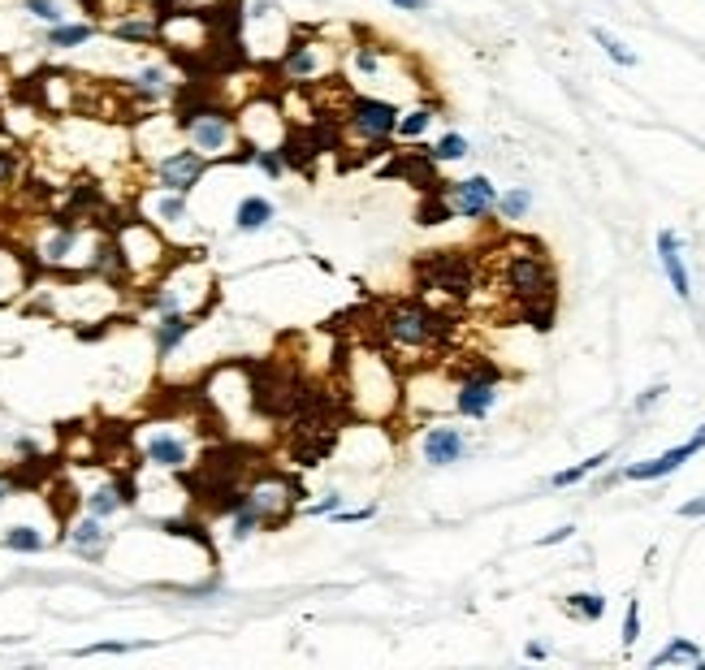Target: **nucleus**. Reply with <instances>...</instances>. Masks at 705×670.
<instances>
[{
    "label": "nucleus",
    "instance_id": "obj_1",
    "mask_svg": "<svg viewBox=\"0 0 705 670\" xmlns=\"http://www.w3.org/2000/svg\"><path fill=\"white\" fill-rule=\"evenodd\" d=\"M337 390H342V402H346V415L381 424V420H390V415L399 411V402H403V376L394 368L390 351L360 346V351L346 355Z\"/></svg>",
    "mask_w": 705,
    "mask_h": 670
},
{
    "label": "nucleus",
    "instance_id": "obj_2",
    "mask_svg": "<svg viewBox=\"0 0 705 670\" xmlns=\"http://www.w3.org/2000/svg\"><path fill=\"white\" fill-rule=\"evenodd\" d=\"M376 334L394 355H424V351H441L455 337V320L420 299H399L376 316Z\"/></svg>",
    "mask_w": 705,
    "mask_h": 670
},
{
    "label": "nucleus",
    "instance_id": "obj_3",
    "mask_svg": "<svg viewBox=\"0 0 705 670\" xmlns=\"http://www.w3.org/2000/svg\"><path fill=\"white\" fill-rule=\"evenodd\" d=\"M100 234L104 230L96 221H78L69 212H52L31 242V264L48 268V272H87Z\"/></svg>",
    "mask_w": 705,
    "mask_h": 670
},
{
    "label": "nucleus",
    "instance_id": "obj_4",
    "mask_svg": "<svg viewBox=\"0 0 705 670\" xmlns=\"http://www.w3.org/2000/svg\"><path fill=\"white\" fill-rule=\"evenodd\" d=\"M217 299V281H212V272L200 264V260H173V264L156 277V281H147V290L139 295V303L147 307V311H156V316H165V311H186V316H200L208 311Z\"/></svg>",
    "mask_w": 705,
    "mask_h": 670
},
{
    "label": "nucleus",
    "instance_id": "obj_5",
    "mask_svg": "<svg viewBox=\"0 0 705 670\" xmlns=\"http://www.w3.org/2000/svg\"><path fill=\"white\" fill-rule=\"evenodd\" d=\"M113 238H117V247H122L131 286H135V281H156V277L173 264V247L165 242L161 225H152V221H143V217L117 221V225H113Z\"/></svg>",
    "mask_w": 705,
    "mask_h": 670
},
{
    "label": "nucleus",
    "instance_id": "obj_6",
    "mask_svg": "<svg viewBox=\"0 0 705 670\" xmlns=\"http://www.w3.org/2000/svg\"><path fill=\"white\" fill-rule=\"evenodd\" d=\"M247 376H251V402H256V415L265 420H290L303 402V381L299 368L290 364H277V359H265V364H247Z\"/></svg>",
    "mask_w": 705,
    "mask_h": 670
},
{
    "label": "nucleus",
    "instance_id": "obj_7",
    "mask_svg": "<svg viewBox=\"0 0 705 670\" xmlns=\"http://www.w3.org/2000/svg\"><path fill=\"white\" fill-rule=\"evenodd\" d=\"M303 485L290 476V471H277V468H256L242 485V502L256 510L260 528H281L295 510L303 506Z\"/></svg>",
    "mask_w": 705,
    "mask_h": 670
},
{
    "label": "nucleus",
    "instance_id": "obj_8",
    "mask_svg": "<svg viewBox=\"0 0 705 670\" xmlns=\"http://www.w3.org/2000/svg\"><path fill=\"white\" fill-rule=\"evenodd\" d=\"M342 130L368 156H381V152H390V138L399 130V108L381 96H351L342 104Z\"/></svg>",
    "mask_w": 705,
    "mask_h": 670
},
{
    "label": "nucleus",
    "instance_id": "obj_9",
    "mask_svg": "<svg viewBox=\"0 0 705 670\" xmlns=\"http://www.w3.org/2000/svg\"><path fill=\"white\" fill-rule=\"evenodd\" d=\"M503 277H506V290L515 295V303H537V299H558V281H554V268L545 260L537 242H519L511 247L503 264Z\"/></svg>",
    "mask_w": 705,
    "mask_h": 670
},
{
    "label": "nucleus",
    "instance_id": "obj_10",
    "mask_svg": "<svg viewBox=\"0 0 705 670\" xmlns=\"http://www.w3.org/2000/svg\"><path fill=\"white\" fill-rule=\"evenodd\" d=\"M337 66V52L329 43H321V39H312V35H290L286 43H281V52H277V78L286 83V87H312L316 78H325V74H334Z\"/></svg>",
    "mask_w": 705,
    "mask_h": 670
},
{
    "label": "nucleus",
    "instance_id": "obj_11",
    "mask_svg": "<svg viewBox=\"0 0 705 670\" xmlns=\"http://www.w3.org/2000/svg\"><path fill=\"white\" fill-rule=\"evenodd\" d=\"M416 281L424 295H446V299H471L476 290V264L463 251H429L416 264Z\"/></svg>",
    "mask_w": 705,
    "mask_h": 670
},
{
    "label": "nucleus",
    "instance_id": "obj_12",
    "mask_svg": "<svg viewBox=\"0 0 705 670\" xmlns=\"http://www.w3.org/2000/svg\"><path fill=\"white\" fill-rule=\"evenodd\" d=\"M234 122H238V143H251V147H281V138L290 130L286 108L273 96H251L234 113Z\"/></svg>",
    "mask_w": 705,
    "mask_h": 670
},
{
    "label": "nucleus",
    "instance_id": "obj_13",
    "mask_svg": "<svg viewBox=\"0 0 705 670\" xmlns=\"http://www.w3.org/2000/svg\"><path fill=\"white\" fill-rule=\"evenodd\" d=\"M156 186L161 191H173V195H191L195 186L203 182V173H208V156L203 152H195L191 143L186 147H173V152H165L161 161H156Z\"/></svg>",
    "mask_w": 705,
    "mask_h": 670
},
{
    "label": "nucleus",
    "instance_id": "obj_14",
    "mask_svg": "<svg viewBox=\"0 0 705 670\" xmlns=\"http://www.w3.org/2000/svg\"><path fill=\"white\" fill-rule=\"evenodd\" d=\"M139 454L147 468H161V471H186L191 468V441L182 433H173L165 424H147L139 433Z\"/></svg>",
    "mask_w": 705,
    "mask_h": 670
},
{
    "label": "nucleus",
    "instance_id": "obj_15",
    "mask_svg": "<svg viewBox=\"0 0 705 670\" xmlns=\"http://www.w3.org/2000/svg\"><path fill=\"white\" fill-rule=\"evenodd\" d=\"M441 195L450 203V212L455 217H468V221H480V217H489L494 212V203H498V186L489 182V177H463V182H441Z\"/></svg>",
    "mask_w": 705,
    "mask_h": 670
},
{
    "label": "nucleus",
    "instance_id": "obj_16",
    "mask_svg": "<svg viewBox=\"0 0 705 670\" xmlns=\"http://www.w3.org/2000/svg\"><path fill=\"white\" fill-rule=\"evenodd\" d=\"M498 402V368H471L468 381L455 394V411L468 420H485Z\"/></svg>",
    "mask_w": 705,
    "mask_h": 670
},
{
    "label": "nucleus",
    "instance_id": "obj_17",
    "mask_svg": "<svg viewBox=\"0 0 705 670\" xmlns=\"http://www.w3.org/2000/svg\"><path fill=\"white\" fill-rule=\"evenodd\" d=\"M705 450V424L697 429V433L688 437L684 445H675V450H667V454H658V459H645V463H632V468L619 471V480H662V476H671V471H679L693 454H701Z\"/></svg>",
    "mask_w": 705,
    "mask_h": 670
},
{
    "label": "nucleus",
    "instance_id": "obj_18",
    "mask_svg": "<svg viewBox=\"0 0 705 670\" xmlns=\"http://www.w3.org/2000/svg\"><path fill=\"white\" fill-rule=\"evenodd\" d=\"M337 445V429H286V459L299 468H321Z\"/></svg>",
    "mask_w": 705,
    "mask_h": 670
},
{
    "label": "nucleus",
    "instance_id": "obj_19",
    "mask_svg": "<svg viewBox=\"0 0 705 670\" xmlns=\"http://www.w3.org/2000/svg\"><path fill=\"white\" fill-rule=\"evenodd\" d=\"M66 540H69V549L78 554V558H87V563H100L104 558V549H108V540H113V532L104 528V519L100 515H78L74 524L66 528Z\"/></svg>",
    "mask_w": 705,
    "mask_h": 670
},
{
    "label": "nucleus",
    "instance_id": "obj_20",
    "mask_svg": "<svg viewBox=\"0 0 705 670\" xmlns=\"http://www.w3.org/2000/svg\"><path fill=\"white\" fill-rule=\"evenodd\" d=\"M420 454H424L429 468H450V463H459L468 454V437L459 429H450V424H433L429 433L420 437Z\"/></svg>",
    "mask_w": 705,
    "mask_h": 670
},
{
    "label": "nucleus",
    "instance_id": "obj_21",
    "mask_svg": "<svg viewBox=\"0 0 705 670\" xmlns=\"http://www.w3.org/2000/svg\"><path fill=\"white\" fill-rule=\"evenodd\" d=\"M31 272H35V264L27 251L0 242V303H13L18 295H27V290H31Z\"/></svg>",
    "mask_w": 705,
    "mask_h": 670
},
{
    "label": "nucleus",
    "instance_id": "obj_22",
    "mask_svg": "<svg viewBox=\"0 0 705 670\" xmlns=\"http://www.w3.org/2000/svg\"><path fill=\"white\" fill-rule=\"evenodd\" d=\"M87 510L91 515H100V519H113V515H122L126 506L135 502V485L126 480V476H117V480H104V485H96L87 498Z\"/></svg>",
    "mask_w": 705,
    "mask_h": 670
},
{
    "label": "nucleus",
    "instance_id": "obj_23",
    "mask_svg": "<svg viewBox=\"0 0 705 670\" xmlns=\"http://www.w3.org/2000/svg\"><path fill=\"white\" fill-rule=\"evenodd\" d=\"M385 173H390V177H407V182H411V186H420L424 195L441 186V177H437V161L429 156V152H399V156H394V165L385 169Z\"/></svg>",
    "mask_w": 705,
    "mask_h": 670
},
{
    "label": "nucleus",
    "instance_id": "obj_24",
    "mask_svg": "<svg viewBox=\"0 0 705 670\" xmlns=\"http://www.w3.org/2000/svg\"><path fill=\"white\" fill-rule=\"evenodd\" d=\"M658 260H662V272H667L675 295H679V299H693V281H688L684 247H679V234H675V230H662V234H658Z\"/></svg>",
    "mask_w": 705,
    "mask_h": 670
},
{
    "label": "nucleus",
    "instance_id": "obj_25",
    "mask_svg": "<svg viewBox=\"0 0 705 670\" xmlns=\"http://www.w3.org/2000/svg\"><path fill=\"white\" fill-rule=\"evenodd\" d=\"M173 91H178V83H173V74H169L165 66H147L131 78V96L143 104H161V100H169Z\"/></svg>",
    "mask_w": 705,
    "mask_h": 670
},
{
    "label": "nucleus",
    "instance_id": "obj_26",
    "mask_svg": "<svg viewBox=\"0 0 705 670\" xmlns=\"http://www.w3.org/2000/svg\"><path fill=\"white\" fill-rule=\"evenodd\" d=\"M191 334H195V316H186V311H165V316H156V329H152L161 355H173Z\"/></svg>",
    "mask_w": 705,
    "mask_h": 670
},
{
    "label": "nucleus",
    "instance_id": "obj_27",
    "mask_svg": "<svg viewBox=\"0 0 705 670\" xmlns=\"http://www.w3.org/2000/svg\"><path fill=\"white\" fill-rule=\"evenodd\" d=\"M48 540H52V536L44 532L39 524H9V528L0 532V545L13 549V554H44Z\"/></svg>",
    "mask_w": 705,
    "mask_h": 670
},
{
    "label": "nucleus",
    "instance_id": "obj_28",
    "mask_svg": "<svg viewBox=\"0 0 705 670\" xmlns=\"http://www.w3.org/2000/svg\"><path fill=\"white\" fill-rule=\"evenodd\" d=\"M273 221V203L265 195H247V200L238 203L234 212V230L238 234H256V230H265Z\"/></svg>",
    "mask_w": 705,
    "mask_h": 670
},
{
    "label": "nucleus",
    "instance_id": "obj_29",
    "mask_svg": "<svg viewBox=\"0 0 705 670\" xmlns=\"http://www.w3.org/2000/svg\"><path fill=\"white\" fill-rule=\"evenodd\" d=\"M147 217H152V225H182V221H186V195L156 191V195L147 200Z\"/></svg>",
    "mask_w": 705,
    "mask_h": 670
},
{
    "label": "nucleus",
    "instance_id": "obj_30",
    "mask_svg": "<svg viewBox=\"0 0 705 670\" xmlns=\"http://www.w3.org/2000/svg\"><path fill=\"white\" fill-rule=\"evenodd\" d=\"M113 39H126V43H156L161 39V22L156 18H126V22H113Z\"/></svg>",
    "mask_w": 705,
    "mask_h": 670
},
{
    "label": "nucleus",
    "instance_id": "obj_31",
    "mask_svg": "<svg viewBox=\"0 0 705 670\" xmlns=\"http://www.w3.org/2000/svg\"><path fill=\"white\" fill-rule=\"evenodd\" d=\"M91 35H96L91 22H57L48 27V48H83Z\"/></svg>",
    "mask_w": 705,
    "mask_h": 670
},
{
    "label": "nucleus",
    "instance_id": "obj_32",
    "mask_svg": "<svg viewBox=\"0 0 705 670\" xmlns=\"http://www.w3.org/2000/svg\"><path fill=\"white\" fill-rule=\"evenodd\" d=\"M671 662H688V666H705V658H701V649L693 644V640H671L662 653H654V662L649 666L658 670V666H671Z\"/></svg>",
    "mask_w": 705,
    "mask_h": 670
},
{
    "label": "nucleus",
    "instance_id": "obj_33",
    "mask_svg": "<svg viewBox=\"0 0 705 670\" xmlns=\"http://www.w3.org/2000/svg\"><path fill=\"white\" fill-rule=\"evenodd\" d=\"M563 610H567L571 619H584V623H598L606 614V597L602 593H571L567 602H563Z\"/></svg>",
    "mask_w": 705,
    "mask_h": 670
},
{
    "label": "nucleus",
    "instance_id": "obj_34",
    "mask_svg": "<svg viewBox=\"0 0 705 670\" xmlns=\"http://www.w3.org/2000/svg\"><path fill=\"white\" fill-rule=\"evenodd\" d=\"M226 519H230V545H242L247 536L260 532V519H256V510L247 502H238L234 510H226Z\"/></svg>",
    "mask_w": 705,
    "mask_h": 670
},
{
    "label": "nucleus",
    "instance_id": "obj_35",
    "mask_svg": "<svg viewBox=\"0 0 705 670\" xmlns=\"http://www.w3.org/2000/svg\"><path fill=\"white\" fill-rule=\"evenodd\" d=\"M498 212H503V221H524L528 217V208H533V191H524V186H511L506 195H498L494 203Z\"/></svg>",
    "mask_w": 705,
    "mask_h": 670
},
{
    "label": "nucleus",
    "instance_id": "obj_36",
    "mask_svg": "<svg viewBox=\"0 0 705 670\" xmlns=\"http://www.w3.org/2000/svg\"><path fill=\"white\" fill-rule=\"evenodd\" d=\"M433 126V108L424 104V108H411V113H399V130H394V138H420V134Z\"/></svg>",
    "mask_w": 705,
    "mask_h": 670
},
{
    "label": "nucleus",
    "instance_id": "obj_37",
    "mask_svg": "<svg viewBox=\"0 0 705 670\" xmlns=\"http://www.w3.org/2000/svg\"><path fill=\"white\" fill-rule=\"evenodd\" d=\"M429 156H433L437 165H450V161H463V156H468V138H463V134H441V138H437L433 147H429Z\"/></svg>",
    "mask_w": 705,
    "mask_h": 670
},
{
    "label": "nucleus",
    "instance_id": "obj_38",
    "mask_svg": "<svg viewBox=\"0 0 705 670\" xmlns=\"http://www.w3.org/2000/svg\"><path fill=\"white\" fill-rule=\"evenodd\" d=\"M593 39L602 43V48H606V57H610L614 66H623V69H632V66H637V52H632V48H628L623 39H614V35L606 31V27H593Z\"/></svg>",
    "mask_w": 705,
    "mask_h": 670
},
{
    "label": "nucleus",
    "instance_id": "obj_39",
    "mask_svg": "<svg viewBox=\"0 0 705 670\" xmlns=\"http://www.w3.org/2000/svg\"><path fill=\"white\" fill-rule=\"evenodd\" d=\"M554 303L558 299H537V303H519V316L537 329V334H550L554 329Z\"/></svg>",
    "mask_w": 705,
    "mask_h": 670
},
{
    "label": "nucleus",
    "instance_id": "obj_40",
    "mask_svg": "<svg viewBox=\"0 0 705 670\" xmlns=\"http://www.w3.org/2000/svg\"><path fill=\"white\" fill-rule=\"evenodd\" d=\"M602 463H610V450H602V454H593V459H584V463H575V468H567V471H558V476H554V489L580 485L584 476H593V471L602 468Z\"/></svg>",
    "mask_w": 705,
    "mask_h": 670
},
{
    "label": "nucleus",
    "instance_id": "obj_41",
    "mask_svg": "<svg viewBox=\"0 0 705 670\" xmlns=\"http://www.w3.org/2000/svg\"><path fill=\"white\" fill-rule=\"evenodd\" d=\"M381 57H385V52H381L376 43H355V57H351V61H355V74H360V78H376V74H381Z\"/></svg>",
    "mask_w": 705,
    "mask_h": 670
},
{
    "label": "nucleus",
    "instance_id": "obj_42",
    "mask_svg": "<svg viewBox=\"0 0 705 670\" xmlns=\"http://www.w3.org/2000/svg\"><path fill=\"white\" fill-rule=\"evenodd\" d=\"M18 177H22V152L0 143V186H13Z\"/></svg>",
    "mask_w": 705,
    "mask_h": 670
},
{
    "label": "nucleus",
    "instance_id": "obj_43",
    "mask_svg": "<svg viewBox=\"0 0 705 670\" xmlns=\"http://www.w3.org/2000/svg\"><path fill=\"white\" fill-rule=\"evenodd\" d=\"M135 649H147L139 640H100V644H83L78 658H96V653H135Z\"/></svg>",
    "mask_w": 705,
    "mask_h": 670
},
{
    "label": "nucleus",
    "instance_id": "obj_44",
    "mask_svg": "<svg viewBox=\"0 0 705 670\" xmlns=\"http://www.w3.org/2000/svg\"><path fill=\"white\" fill-rule=\"evenodd\" d=\"M27 13H31V18H39V22H48V27H57V22L66 18L57 0H27Z\"/></svg>",
    "mask_w": 705,
    "mask_h": 670
},
{
    "label": "nucleus",
    "instance_id": "obj_45",
    "mask_svg": "<svg viewBox=\"0 0 705 670\" xmlns=\"http://www.w3.org/2000/svg\"><path fill=\"white\" fill-rule=\"evenodd\" d=\"M251 165L260 169V173H269V177H281V173H286V165H281V152H277V147H260Z\"/></svg>",
    "mask_w": 705,
    "mask_h": 670
},
{
    "label": "nucleus",
    "instance_id": "obj_46",
    "mask_svg": "<svg viewBox=\"0 0 705 670\" xmlns=\"http://www.w3.org/2000/svg\"><path fill=\"white\" fill-rule=\"evenodd\" d=\"M640 640V602H628V619H623V644L632 649Z\"/></svg>",
    "mask_w": 705,
    "mask_h": 670
},
{
    "label": "nucleus",
    "instance_id": "obj_47",
    "mask_svg": "<svg viewBox=\"0 0 705 670\" xmlns=\"http://www.w3.org/2000/svg\"><path fill=\"white\" fill-rule=\"evenodd\" d=\"M303 515H316V519H321V515H334V510H342V493H325V498H321V502H312V506H299Z\"/></svg>",
    "mask_w": 705,
    "mask_h": 670
},
{
    "label": "nucleus",
    "instance_id": "obj_48",
    "mask_svg": "<svg viewBox=\"0 0 705 670\" xmlns=\"http://www.w3.org/2000/svg\"><path fill=\"white\" fill-rule=\"evenodd\" d=\"M372 515H376V506H360V510H334V515H329V519H337V524H364V519H372Z\"/></svg>",
    "mask_w": 705,
    "mask_h": 670
},
{
    "label": "nucleus",
    "instance_id": "obj_49",
    "mask_svg": "<svg viewBox=\"0 0 705 670\" xmlns=\"http://www.w3.org/2000/svg\"><path fill=\"white\" fill-rule=\"evenodd\" d=\"M18 485H22V471H0V506L18 493Z\"/></svg>",
    "mask_w": 705,
    "mask_h": 670
},
{
    "label": "nucleus",
    "instance_id": "obj_50",
    "mask_svg": "<svg viewBox=\"0 0 705 670\" xmlns=\"http://www.w3.org/2000/svg\"><path fill=\"white\" fill-rule=\"evenodd\" d=\"M662 394H667V385H649V390H645V394H640V398H637V411H640V415H645V411H649L654 402L662 398Z\"/></svg>",
    "mask_w": 705,
    "mask_h": 670
},
{
    "label": "nucleus",
    "instance_id": "obj_51",
    "mask_svg": "<svg viewBox=\"0 0 705 670\" xmlns=\"http://www.w3.org/2000/svg\"><path fill=\"white\" fill-rule=\"evenodd\" d=\"M679 515H684V519H701V515H705V498H693V502H684V506H679Z\"/></svg>",
    "mask_w": 705,
    "mask_h": 670
},
{
    "label": "nucleus",
    "instance_id": "obj_52",
    "mask_svg": "<svg viewBox=\"0 0 705 670\" xmlns=\"http://www.w3.org/2000/svg\"><path fill=\"white\" fill-rule=\"evenodd\" d=\"M13 450H18L22 459H35V454H39V445H35L31 437H13Z\"/></svg>",
    "mask_w": 705,
    "mask_h": 670
},
{
    "label": "nucleus",
    "instance_id": "obj_53",
    "mask_svg": "<svg viewBox=\"0 0 705 670\" xmlns=\"http://www.w3.org/2000/svg\"><path fill=\"white\" fill-rule=\"evenodd\" d=\"M571 532H575V528H571V524H563V528H554L550 536H541V545H563Z\"/></svg>",
    "mask_w": 705,
    "mask_h": 670
},
{
    "label": "nucleus",
    "instance_id": "obj_54",
    "mask_svg": "<svg viewBox=\"0 0 705 670\" xmlns=\"http://www.w3.org/2000/svg\"><path fill=\"white\" fill-rule=\"evenodd\" d=\"M394 9H403V13H424L429 9V0H390Z\"/></svg>",
    "mask_w": 705,
    "mask_h": 670
},
{
    "label": "nucleus",
    "instance_id": "obj_55",
    "mask_svg": "<svg viewBox=\"0 0 705 670\" xmlns=\"http://www.w3.org/2000/svg\"><path fill=\"white\" fill-rule=\"evenodd\" d=\"M524 658H528V662H545V658H550V649H545V644H537V640H533V644L524 649Z\"/></svg>",
    "mask_w": 705,
    "mask_h": 670
}]
</instances>
